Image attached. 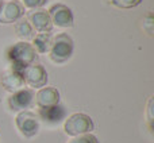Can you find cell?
<instances>
[{"mask_svg": "<svg viewBox=\"0 0 154 143\" xmlns=\"http://www.w3.org/2000/svg\"><path fill=\"white\" fill-rule=\"evenodd\" d=\"M7 57L12 64V69L22 72L24 68L34 64L37 59V51L32 47L31 43L20 41L12 45L7 51Z\"/></svg>", "mask_w": 154, "mask_h": 143, "instance_id": "obj_1", "label": "cell"}, {"mask_svg": "<svg viewBox=\"0 0 154 143\" xmlns=\"http://www.w3.org/2000/svg\"><path fill=\"white\" fill-rule=\"evenodd\" d=\"M73 41L68 34L62 32L53 38L50 47V59L54 64H64L72 57Z\"/></svg>", "mask_w": 154, "mask_h": 143, "instance_id": "obj_2", "label": "cell"}, {"mask_svg": "<svg viewBox=\"0 0 154 143\" xmlns=\"http://www.w3.org/2000/svg\"><path fill=\"white\" fill-rule=\"evenodd\" d=\"M93 127H95V124H93V120L91 119V116L87 114H82V112H77V114L70 115L69 117L65 119L64 123L65 132L70 136L91 134Z\"/></svg>", "mask_w": 154, "mask_h": 143, "instance_id": "obj_3", "label": "cell"}, {"mask_svg": "<svg viewBox=\"0 0 154 143\" xmlns=\"http://www.w3.org/2000/svg\"><path fill=\"white\" fill-rule=\"evenodd\" d=\"M15 124L19 132L26 138H32L39 131V119L38 115L31 111H20L15 117Z\"/></svg>", "mask_w": 154, "mask_h": 143, "instance_id": "obj_4", "label": "cell"}, {"mask_svg": "<svg viewBox=\"0 0 154 143\" xmlns=\"http://www.w3.org/2000/svg\"><path fill=\"white\" fill-rule=\"evenodd\" d=\"M20 73L23 76L24 84L30 85L32 88H37V89H41L48 82V72L42 65L31 64L30 66L24 68Z\"/></svg>", "mask_w": 154, "mask_h": 143, "instance_id": "obj_5", "label": "cell"}, {"mask_svg": "<svg viewBox=\"0 0 154 143\" xmlns=\"http://www.w3.org/2000/svg\"><path fill=\"white\" fill-rule=\"evenodd\" d=\"M50 20L54 26L60 29H68L73 26V14L65 4H54L48 11Z\"/></svg>", "mask_w": 154, "mask_h": 143, "instance_id": "obj_6", "label": "cell"}, {"mask_svg": "<svg viewBox=\"0 0 154 143\" xmlns=\"http://www.w3.org/2000/svg\"><path fill=\"white\" fill-rule=\"evenodd\" d=\"M24 15V7L16 0H11L0 7V23L10 24L15 23Z\"/></svg>", "mask_w": 154, "mask_h": 143, "instance_id": "obj_7", "label": "cell"}, {"mask_svg": "<svg viewBox=\"0 0 154 143\" xmlns=\"http://www.w3.org/2000/svg\"><path fill=\"white\" fill-rule=\"evenodd\" d=\"M35 95L31 89H19L8 97V105L12 111H26L34 103Z\"/></svg>", "mask_w": 154, "mask_h": 143, "instance_id": "obj_8", "label": "cell"}, {"mask_svg": "<svg viewBox=\"0 0 154 143\" xmlns=\"http://www.w3.org/2000/svg\"><path fill=\"white\" fill-rule=\"evenodd\" d=\"M27 20L31 24L32 30L38 32H50L53 29V23L50 20L48 11L45 10H35L31 11L27 16Z\"/></svg>", "mask_w": 154, "mask_h": 143, "instance_id": "obj_9", "label": "cell"}, {"mask_svg": "<svg viewBox=\"0 0 154 143\" xmlns=\"http://www.w3.org/2000/svg\"><path fill=\"white\" fill-rule=\"evenodd\" d=\"M60 103V92L53 87L41 88L35 95V104L38 108H48Z\"/></svg>", "mask_w": 154, "mask_h": 143, "instance_id": "obj_10", "label": "cell"}, {"mask_svg": "<svg viewBox=\"0 0 154 143\" xmlns=\"http://www.w3.org/2000/svg\"><path fill=\"white\" fill-rule=\"evenodd\" d=\"M38 116L45 123H49V124H58V123L62 122V120L65 119V116H66V109L62 105H60V104H56V105L48 107V108H39Z\"/></svg>", "mask_w": 154, "mask_h": 143, "instance_id": "obj_11", "label": "cell"}, {"mask_svg": "<svg viewBox=\"0 0 154 143\" xmlns=\"http://www.w3.org/2000/svg\"><path fill=\"white\" fill-rule=\"evenodd\" d=\"M2 85L7 92H16V90L22 89L24 87V80L20 72L10 69L7 70L2 77Z\"/></svg>", "mask_w": 154, "mask_h": 143, "instance_id": "obj_12", "label": "cell"}, {"mask_svg": "<svg viewBox=\"0 0 154 143\" xmlns=\"http://www.w3.org/2000/svg\"><path fill=\"white\" fill-rule=\"evenodd\" d=\"M51 42H53V38H51L50 32H39L32 38V47L35 49L37 53L45 54L50 51Z\"/></svg>", "mask_w": 154, "mask_h": 143, "instance_id": "obj_13", "label": "cell"}, {"mask_svg": "<svg viewBox=\"0 0 154 143\" xmlns=\"http://www.w3.org/2000/svg\"><path fill=\"white\" fill-rule=\"evenodd\" d=\"M15 32L18 35V38H20L22 41L27 42L29 39L34 38V30H32L31 24L29 23L27 19H19L15 23Z\"/></svg>", "mask_w": 154, "mask_h": 143, "instance_id": "obj_14", "label": "cell"}, {"mask_svg": "<svg viewBox=\"0 0 154 143\" xmlns=\"http://www.w3.org/2000/svg\"><path fill=\"white\" fill-rule=\"evenodd\" d=\"M68 143H99V141L93 134H84V135H79L72 138Z\"/></svg>", "mask_w": 154, "mask_h": 143, "instance_id": "obj_15", "label": "cell"}, {"mask_svg": "<svg viewBox=\"0 0 154 143\" xmlns=\"http://www.w3.org/2000/svg\"><path fill=\"white\" fill-rule=\"evenodd\" d=\"M142 0H111V4L118 8H133L141 3Z\"/></svg>", "mask_w": 154, "mask_h": 143, "instance_id": "obj_16", "label": "cell"}, {"mask_svg": "<svg viewBox=\"0 0 154 143\" xmlns=\"http://www.w3.org/2000/svg\"><path fill=\"white\" fill-rule=\"evenodd\" d=\"M153 24H154V18H153V14L149 12L146 16L143 18V23H142V27L143 30L147 32L149 35H153Z\"/></svg>", "mask_w": 154, "mask_h": 143, "instance_id": "obj_17", "label": "cell"}, {"mask_svg": "<svg viewBox=\"0 0 154 143\" xmlns=\"http://www.w3.org/2000/svg\"><path fill=\"white\" fill-rule=\"evenodd\" d=\"M48 0H22V4L26 8H30V10H37V8H41L42 5L46 4Z\"/></svg>", "mask_w": 154, "mask_h": 143, "instance_id": "obj_18", "label": "cell"}, {"mask_svg": "<svg viewBox=\"0 0 154 143\" xmlns=\"http://www.w3.org/2000/svg\"><path fill=\"white\" fill-rule=\"evenodd\" d=\"M153 97L149 99L147 101V109H146V116H147V123H149V127L153 128Z\"/></svg>", "mask_w": 154, "mask_h": 143, "instance_id": "obj_19", "label": "cell"}, {"mask_svg": "<svg viewBox=\"0 0 154 143\" xmlns=\"http://www.w3.org/2000/svg\"><path fill=\"white\" fill-rule=\"evenodd\" d=\"M2 4H3V3H2V0H0V7H2Z\"/></svg>", "mask_w": 154, "mask_h": 143, "instance_id": "obj_20", "label": "cell"}]
</instances>
